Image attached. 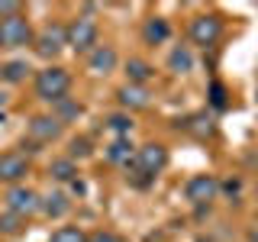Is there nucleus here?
Wrapping results in <instances>:
<instances>
[{
  "label": "nucleus",
  "mask_w": 258,
  "mask_h": 242,
  "mask_svg": "<svg viewBox=\"0 0 258 242\" xmlns=\"http://www.w3.org/2000/svg\"><path fill=\"white\" fill-rule=\"evenodd\" d=\"M68 87H71V75L61 68V65H48L36 75V97L45 103H55L61 97H68Z\"/></svg>",
  "instance_id": "f257e3e1"
},
{
  "label": "nucleus",
  "mask_w": 258,
  "mask_h": 242,
  "mask_svg": "<svg viewBox=\"0 0 258 242\" xmlns=\"http://www.w3.org/2000/svg\"><path fill=\"white\" fill-rule=\"evenodd\" d=\"M4 204L10 213L23 216V220H29V216L42 213V197H39L32 188H26V184H16V188H7L4 194Z\"/></svg>",
  "instance_id": "f03ea898"
},
{
  "label": "nucleus",
  "mask_w": 258,
  "mask_h": 242,
  "mask_svg": "<svg viewBox=\"0 0 258 242\" xmlns=\"http://www.w3.org/2000/svg\"><path fill=\"white\" fill-rule=\"evenodd\" d=\"M187 36H190L194 45L213 48L216 42H220V36H223V20L216 13H200V16H194V20H190Z\"/></svg>",
  "instance_id": "7ed1b4c3"
},
{
  "label": "nucleus",
  "mask_w": 258,
  "mask_h": 242,
  "mask_svg": "<svg viewBox=\"0 0 258 242\" xmlns=\"http://www.w3.org/2000/svg\"><path fill=\"white\" fill-rule=\"evenodd\" d=\"M133 168H139V171L149 174V177H158L168 168V149L161 142L139 145V149H136V158H133Z\"/></svg>",
  "instance_id": "20e7f679"
},
{
  "label": "nucleus",
  "mask_w": 258,
  "mask_h": 242,
  "mask_svg": "<svg viewBox=\"0 0 258 242\" xmlns=\"http://www.w3.org/2000/svg\"><path fill=\"white\" fill-rule=\"evenodd\" d=\"M32 45H36L39 58H58V55L64 52V45H68V26H61V23H48V26L32 39Z\"/></svg>",
  "instance_id": "39448f33"
},
{
  "label": "nucleus",
  "mask_w": 258,
  "mask_h": 242,
  "mask_svg": "<svg viewBox=\"0 0 258 242\" xmlns=\"http://www.w3.org/2000/svg\"><path fill=\"white\" fill-rule=\"evenodd\" d=\"M97 23L91 16H78V20H71L68 26V48H75L78 55H91L97 48Z\"/></svg>",
  "instance_id": "423d86ee"
},
{
  "label": "nucleus",
  "mask_w": 258,
  "mask_h": 242,
  "mask_svg": "<svg viewBox=\"0 0 258 242\" xmlns=\"http://www.w3.org/2000/svg\"><path fill=\"white\" fill-rule=\"evenodd\" d=\"M0 39H4V48H23L36 39L32 32V23L26 20V13L10 16V20H0Z\"/></svg>",
  "instance_id": "0eeeda50"
},
{
  "label": "nucleus",
  "mask_w": 258,
  "mask_h": 242,
  "mask_svg": "<svg viewBox=\"0 0 258 242\" xmlns=\"http://www.w3.org/2000/svg\"><path fill=\"white\" fill-rule=\"evenodd\" d=\"M220 194V181L216 174H194L187 184H184V197L190 200L194 207H210V200Z\"/></svg>",
  "instance_id": "6e6552de"
},
{
  "label": "nucleus",
  "mask_w": 258,
  "mask_h": 242,
  "mask_svg": "<svg viewBox=\"0 0 258 242\" xmlns=\"http://www.w3.org/2000/svg\"><path fill=\"white\" fill-rule=\"evenodd\" d=\"M29 174V158L20 155V152H4L0 155V184H10V188H16V184H23Z\"/></svg>",
  "instance_id": "1a4fd4ad"
},
{
  "label": "nucleus",
  "mask_w": 258,
  "mask_h": 242,
  "mask_svg": "<svg viewBox=\"0 0 258 242\" xmlns=\"http://www.w3.org/2000/svg\"><path fill=\"white\" fill-rule=\"evenodd\" d=\"M26 133H29V139H36V142H42V145H48V142L61 139L64 126H61L58 119L52 116V113H39V116H32V119H29Z\"/></svg>",
  "instance_id": "9d476101"
},
{
  "label": "nucleus",
  "mask_w": 258,
  "mask_h": 242,
  "mask_svg": "<svg viewBox=\"0 0 258 242\" xmlns=\"http://www.w3.org/2000/svg\"><path fill=\"white\" fill-rule=\"evenodd\" d=\"M116 100H119V107H123L126 113H133V110H145V107H149L152 94H149V87H139V84H123V87L116 91Z\"/></svg>",
  "instance_id": "9b49d317"
},
{
  "label": "nucleus",
  "mask_w": 258,
  "mask_h": 242,
  "mask_svg": "<svg viewBox=\"0 0 258 242\" xmlns=\"http://www.w3.org/2000/svg\"><path fill=\"white\" fill-rule=\"evenodd\" d=\"M116 48L113 45H97L91 55H87V71L91 75H110L113 68H116Z\"/></svg>",
  "instance_id": "f8f14e48"
},
{
  "label": "nucleus",
  "mask_w": 258,
  "mask_h": 242,
  "mask_svg": "<svg viewBox=\"0 0 258 242\" xmlns=\"http://www.w3.org/2000/svg\"><path fill=\"white\" fill-rule=\"evenodd\" d=\"M168 36H171V26H168L165 16H149V20L142 23L145 45H161V42H168Z\"/></svg>",
  "instance_id": "ddd939ff"
},
{
  "label": "nucleus",
  "mask_w": 258,
  "mask_h": 242,
  "mask_svg": "<svg viewBox=\"0 0 258 242\" xmlns=\"http://www.w3.org/2000/svg\"><path fill=\"white\" fill-rule=\"evenodd\" d=\"M103 158L110 161V165H133L136 158V145L129 139H113L107 149H103Z\"/></svg>",
  "instance_id": "4468645a"
},
{
  "label": "nucleus",
  "mask_w": 258,
  "mask_h": 242,
  "mask_svg": "<svg viewBox=\"0 0 258 242\" xmlns=\"http://www.w3.org/2000/svg\"><path fill=\"white\" fill-rule=\"evenodd\" d=\"M48 177H52V181H61V184L78 181V161L68 158V155L52 158V165H48Z\"/></svg>",
  "instance_id": "2eb2a0df"
},
{
  "label": "nucleus",
  "mask_w": 258,
  "mask_h": 242,
  "mask_svg": "<svg viewBox=\"0 0 258 242\" xmlns=\"http://www.w3.org/2000/svg\"><path fill=\"white\" fill-rule=\"evenodd\" d=\"M68 210H71V200H68L64 191H52L48 197H42V213L48 216V220H61Z\"/></svg>",
  "instance_id": "dca6fc26"
},
{
  "label": "nucleus",
  "mask_w": 258,
  "mask_h": 242,
  "mask_svg": "<svg viewBox=\"0 0 258 242\" xmlns=\"http://www.w3.org/2000/svg\"><path fill=\"white\" fill-rule=\"evenodd\" d=\"M126 78H129V84L145 87L152 78H155V68H152L145 58H129V62H126Z\"/></svg>",
  "instance_id": "f3484780"
},
{
  "label": "nucleus",
  "mask_w": 258,
  "mask_h": 242,
  "mask_svg": "<svg viewBox=\"0 0 258 242\" xmlns=\"http://www.w3.org/2000/svg\"><path fill=\"white\" fill-rule=\"evenodd\" d=\"M168 68H171L174 75H187V71H194V52H190V45H174L171 55H168Z\"/></svg>",
  "instance_id": "a211bd4d"
},
{
  "label": "nucleus",
  "mask_w": 258,
  "mask_h": 242,
  "mask_svg": "<svg viewBox=\"0 0 258 242\" xmlns=\"http://www.w3.org/2000/svg\"><path fill=\"white\" fill-rule=\"evenodd\" d=\"M52 116L64 126V123H71V119H78V116H81V103L75 100V97H61V100H55V103H52Z\"/></svg>",
  "instance_id": "6ab92c4d"
},
{
  "label": "nucleus",
  "mask_w": 258,
  "mask_h": 242,
  "mask_svg": "<svg viewBox=\"0 0 258 242\" xmlns=\"http://www.w3.org/2000/svg\"><path fill=\"white\" fill-rule=\"evenodd\" d=\"M29 78V65L26 62H4L0 65V81H7V84H20V81Z\"/></svg>",
  "instance_id": "aec40b11"
},
{
  "label": "nucleus",
  "mask_w": 258,
  "mask_h": 242,
  "mask_svg": "<svg viewBox=\"0 0 258 242\" xmlns=\"http://www.w3.org/2000/svg\"><path fill=\"white\" fill-rule=\"evenodd\" d=\"M103 126H107L110 133H116V139H129V133H133V116H129V113H113V116H107Z\"/></svg>",
  "instance_id": "412c9836"
},
{
  "label": "nucleus",
  "mask_w": 258,
  "mask_h": 242,
  "mask_svg": "<svg viewBox=\"0 0 258 242\" xmlns=\"http://www.w3.org/2000/svg\"><path fill=\"white\" fill-rule=\"evenodd\" d=\"M20 232H26V220L10 213V210H4L0 213V236H20Z\"/></svg>",
  "instance_id": "4be33fe9"
},
{
  "label": "nucleus",
  "mask_w": 258,
  "mask_h": 242,
  "mask_svg": "<svg viewBox=\"0 0 258 242\" xmlns=\"http://www.w3.org/2000/svg\"><path fill=\"white\" fill-rule=\"evenodd\" d=\"M48 242H87V232L81 226H58Z\"/></svg>",
  "instance_id": "5701e85b"
},
{
  "label": "nucleus",
  "mask_w": 258,
  "mask_h": 242,
  "mask_svg": "<svg viewBox=\"0 0 258 242\" xmlns=\"http://www.w3.org/2000/svg\"><path fill=\"white\" fill-rule=\"evenodd\" d=\"M94 152V145H91V139H87V136H75V139L68 142V158H87Z\"/></svg>",
  "instance_id": "b1692460"
},
{
  "label": "nucleus",
  "mask_w": 258,
  "mask_h": 242,
  "mask_svg": "<svg viewBox=\"0 0 258 242\" xmlns=\"http://www.w3.org/2000/svg\"><path fill=\"white\" fill-rule=\"evenodd\" d=\"M184 129H190V133H197V136H210L213 133V119H210L207 113H197V116H190L187 123H184Z\"/></svg>",
  "instance_id": "393cba45"
},
{
  "label": "nucleus",
  "mask_w": 258,
  "mask_h": 242,
  "mask_svg": "<svg viewBox=\"0 0 258 242\" xmlns=\"http://www.w3.org/2000/svg\"><path fill=\"white\" fill-rule=\"evenodd\" d=\"M226 97H229V94H226V87L220 84V81H213V84H210V107H213V110H226V107H229Z\"/></svg>",
  "instance_id": "a878e982"
},
{
  "label": "nucleus",
  "mask_w": 258,
  "mask_h": 242,
  "mask_svg": "<svg viewBox=\"0 0 258 242\" xmlns=\"http://www.w3.org/2000/svg\"><path fill=\"white\" fill-rule=\"evenodd\" d=\"M129 184H133V188H139V191H145V188H152V181H155V177H149V174H142L139 168H133L129 165Z\"/></svg>",
  "instance_id": "bb28decb"
},
{
  "label": "nucleus",
  "mask_w": 258,
  "mask_h": 242,
  "mask_svg": "<svg viewBox=\"0 0 258 242\" xmlns=\"http://www.w3.org/2000/svg\"><path fill=\"white\" fill-rule=\"evenodd\" d=\"M23 13V4L16 0H0V20H10V16H20Z\"/></svg>",
  "instance_id": "cd10ccee"
},
{
  "label": "nucleus",
  "mask_w": 258,
  "mask_h": 242,
  "mask_svg": "<svg viewBox=\"0 0 258 242\" xmlns=\"http://www.w3.org/2000/svg\"><path fill=\"white\" fill-rule=\"evenodd\" d=\"M20 155H36V152H42V142H36V139H29V136H23L20 139Z\"/></svg>",
  "instance_id": "c85d7f7f"
},
{
  "label": "nucleus",
  "mask_w": 258,
  "mask_h": 242,
  "mask_svg": "<svg viewBox=\"0 0 258 242\" xmlns=\"http://www.w3.org/2000/svg\"><path fill=\"white\" fill-rule=\"evenodd\" d=\"M87 242H123V239H119L116 232H110V229H100V232H91Z\"/></svg>",
  "instance_id": "c756f323"
},
{
  "label": "nucleus",
  "mask_w": 258,
  "mask_h": 242,
  "mask_svg": "<svg viewBox=\"0 0 258 242\" xmlns=\"http://www.w3.org/2000/svg\"><path fill=\"white\" fill-rule=\"evenodd\" d=\"M220 191H223V194H229V197L236 200V194H239V181H236V177H232V181H223V184H220Z\"/></svg>",
  "instance_id": "7c9ffc66"
},
{
  "label": "nucleus",
  "mask_w": 258,
  "mask_h": 242,
  "mask_svg": "<svg viewBox=\"0 0 258 242\" xmlns=\"http://www.w3.org/2000/svg\"><path fill=\"white\" fill-rule=\"evenodd\" d=\"M71 194H78V197L84 194V181H81V177H78V181H71Z\"/></svg>",
  "instance_id": "2f4dec72"
},
{
  "label": "nucleus",
  "mask_w": 258,
  "mask_h": 242,
  "mask_svg": "<svg viewBox=\"0 0 258 242\" xmlns=\"http://www.w3.org/2000/svg\"><path fill=\"white\" fill-rule=\"evenodd\" d=\"M0 48H4V39H0Z\"/></svg>",
  "instance_id": "473e14b6"
}]
</instances>
